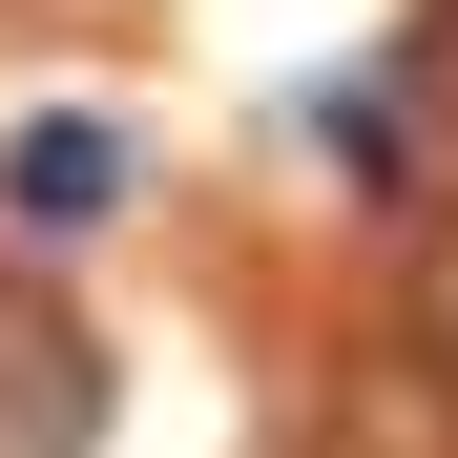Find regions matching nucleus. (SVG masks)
Segmentation results:
<instances>
[{"mask_svg": "<svg viewBox=\"0 0 458 458\" xmlns=\"http://www.w3.org/2000/svg\"><path fill=\"white\" fill-rule=\"evenodd\" d=\"M313 146H334L354 188H437L458 167V0H417L354 84H313Z\"/></svg>", "mask_w": 458, "mask_h": 458, "instance_id": "f257e3e1", "label": "nucleus"}, {"mask_svg": "<svg viewBox=\"0 0 458 458\" xmlns=\"http://www.w3.org/2000/svg\"><path fill=\"white\" fill-rule=\"evenodd\" d=\"M105 437V334L63 292H0V458H84Z\"/></svg>", "mask_w": 458, "mask_h": 458, "instance_id": "f03ea898", "label": "nucleus"}, {"mask_svg": "<svg viewBox=\"0 0 458 458\" xmlns=\"http://www.w3.org/2000/svg\"><path fill=\"white\" fill-rule=\"evenodd\" d=\"M0 208H21V229H105V208H125V125L42 105L21 146H0Z\"/></svg>", "mask_w": 458, "mask_h": 458, "instance_id": "7ed1b4c3", "label": "nucleus"}, {"mask_svg": "<svg viewBox=\"0 0 458 458\" xmlns=\"http://www.w3.org/2000/svg\"><path fill=\"white\" fill-rule=\"evenodd\" d=\"M437 396H458L437 354H396V396L354 375V417H334V458H458V437H437Z\"/></svg>", "mask_w": 458, "mask_h": 458, "instance_id": "20e7f679", "label": "nucleus"}, {"mask_svg": "<svg viewBox=\"0 0 458 458\" xmlns=\"http://www.w3.org/2000/svg\"><path fill=\"white\" fill-rule=\"evenodd\" d=\"M396 354L458 375V208H417V271H396Z\"/></svg>", "mask_w": 458, "mask_h": 458, "instance_id": "39448f33", "label": "nucleus"}]
</instances>
